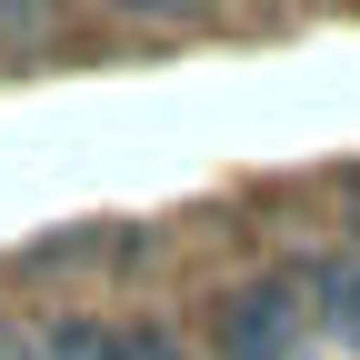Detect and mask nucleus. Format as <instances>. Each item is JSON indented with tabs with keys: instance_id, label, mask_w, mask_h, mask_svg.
<instances>
[{
	"instance_id": "f257e3e1",
	"label": "nucleus",
	"mask_w": 360,
	"mask_h": 360,
	"mask_svg": "<svg viewBox=\"0 0 360 360\" xmlns=\"http://www.w3.org/2000/svg\"><path fill=\"white\" fill-rule=\"evenodd\" d=\"M220 360H300V290L290 281H240L210 310Z\"/></svg>"
},
{
	"instance_id": "f03ea898",
	"label": "nucleus",
	"mask_w": 360,
	"mask_h": 360,
	"mask_svg": "<svg viewBox=\"0 0 360 360\" xmlns=\"http://www.w3.org/2000/svg\"><path fill=\"white\" fill-rule=\"evenodd\" d=\"M40 360H191L160 321H101V310H70V321L40 330Z\"/></svg>"
},
{
	"instance_id": "7ed1b4c3",
	"label": "nucleus",
	"mask_w": 360,
	"mask_h": 360,
	"mask_svg": "<svg viewBox=\"0 0 360 360\" xmlns=\"http://www.w3.org/2000/svg\"><path fill=\"white\" fill-rule=\"evenodd\" d=\"M300 290H310L300 310H321V330L360 350V250H321V260L300 270Z\"/></svg>"
},
{
	"instance_id": "20e7f679",
	"label": "nucleus",
	"mask_w": 360,
	"mask_h": 360,
	"mask_svg": "<svg viewBox=\"0 0 360 360\" xmlns=\"http://www.w3.org/2000/svg\"><path fill=\"white\" fill-rule=\"evenodd\" d=\"M0 360H40V340H30V330L11 321V310H0Z\"/></svg>"
}]
</instances>
